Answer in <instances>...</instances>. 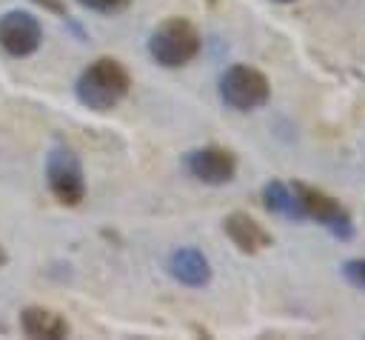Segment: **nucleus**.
<instances>
[{"label":"nucleus","mask_w":365,"mask_h":340,"mask_svg":"<svg viewBox=\"0 0 365 340\" xmlns=\"http://www.w3.org/2000/svg\"><path fill=\"white\" fill-rule=\"evenodd\" d=\"M128 86H131V77H128V71L120 60L97 57L77 77L74 94L91 111H111L128 94Z\"/></svg>","instance_id":"obj_1"},{"label":"nucleus","mask_w":365,"mask_h":340,"mask_svg":"<svg viewBox=\"0 0 365 340\" xmlns=\"http://www.w3.org/2000/svg\"><path fill=\"white\" fill-rule=\"evenodd\" d=\"M200 43H202L200 31L194 29L191 20L165 17L148 37V54L165 69H180L197 57Z\"/></svg>","instance_id":"obj_2"},{"label":"nucleus","mask_w":365,"mask_h":340,"mask_svg":"<svg viewBox=\"0 0 365 340\" xmlns=\"http://www.w3.org/2000/svg\"><path fill=\"white\" fill-rule=\"evenodd\" d=\"M220 97L234 111H254V109L268 103L271 86H268V77L259 69L237 63V66L222 71V77H220Z\"/></svg>","instance_id":"obj_3"},{"label":"nucleus","mask_w":365,"mask_h":340,"mask_svg":"<svg viewBox=\"0 0 365 340\" xmlns=\"http://www.w3.org/2000/svg\"><path fill=\"white\" fill-rule=\"evenodd\" d=\"M46 183L57 203L80 206L86 197V177L71 149H51L46 157Z\"/></svg>","instance_id":"obj_4"},{"label":"nucleus","mask_w":365,"mask_h":340,"mask_svg":"<svg viewBox=\"0 0 365 340\" xmlns=\"http://www.w3.org/2000/svg\"><path fill=\"white\" fill-rule=\"evenodd\" d=\"M294 194L302 206V214L322 223L331 234H336L339 240H348L354 234V226H351V217L348 211L339 206L336 197H331L328 191L317 189V186H308V183H294Z\"/></svg>","instance_id":"obj_5"},{"label":"nucleus","mask_w":365,"mask_h":340,"mask_svg":"<svg viewBox=\"0 0 365 340\" xmlns=\"http://www.w3.org/2000/svg\"><path fill=\"white\" fill-rule=\"evenodd\" d=\"M185 169L194 180L205 183V186H222L231 183L237 174V157L234 151L222 149V146H202L185 154Z\"/></svg>","instance_id":"obj_6"},{"label":"nucleus","mask_w":365,"mask_h":340,"mask_svg":"<svg viewBox=\"0 0 365 340\" xmlns=\"http://www.w3.org/2000/svg\"><path fill=\"white\" fill-rule=\"evenodd\" d=\"M40 40H43V29L31 11L11 9L0 17V46L11 57H26V54L37 51Z\"/></svg>","instance_id":"obj_7"},{"label":"nucleus","mask_w":365,"mask_h":340,"mask_svg":"<svg viewBox=\"0 0 365 340\" xmlns=\"http://www.w3.org/2000/svg\"><path fill=\"white\" fill-rule=\"evenodd\" d=\"M222 231L228 234V240L242 251V254H257L262 249L271 246V234L245 211H231L222 220Z\"/></svg>","instance_id":"obj_8"},{"label":"nucleus","mask_w":365,"mask_h":340,"mask_svg":"<svg viewBox=\"0 0 365 340\" xmlns=\"http://www.w3.org/2000/svg\"><path fill=\"white\" fill-rule=\"evenodd\" d=\"M168 271H171V277H174L177 283L191 286V289H200V286H205V283L211 280V263H208V257H205L200 249H194V246H182V249L171 251V257H168Z\"/></svg>","instance_id":"obj_9"},{"label":"nucleus","mask_w":365,"mask_h":340,"mask_svg":"<svg viewBox=\"0 0 365 340\" xmlns=\"http://www.w3.org/2000/svg\"><path fill=\"white\" fill-rule=\"evenodd\" d=\"M20 329L26 337H37V340H63L71 331L63 314L43 306H26L20 311Z\"/></svg>","instance_id":"obj_10"},{"label":"nucleus","mask_w":365,"mask_h":340,"mask_svg":"<svg viewBox=\"0 0 365 340\" xmlns=\"http://www.w3.org/2000/svg\"><path fill=\"white\" fill-rule=\"evenodd\" d=\"M262 200H265V209H268L271 214H282V217H288V220H305L302 206H299L294 189H288V186L279 183V180L265 183V189H262Z\"/></svg>","instance_id":"obj_11"},{"label":"nucleus","mask_w":365,"mask_h":340,"mask_svg":"<svg viewBox=\"0 0 365 340\" xmlns=\"http://www.w3.org/2000/svg\"><path fill=\"white\" fill-rule=\"evenodd\" d=\"M342 274H345V280H348L351 286H356V289L365 291V257L348 260V263L342 266Z\"/></svg>","instance_id":"obj_12"},{"label":"nucleus","mask_w":365,"mask_h":340,"mask_svg":"<svg viewBox=\"0 0 365 340\" xmlns=\"http://www.w3.org/2000/svg\"><path fill=\"white\" fill-rule=\"evenodd\" d=\"M77 3L91 9V11H100V14H117V11L128 9L131 0H77Z\"/></svg>","instance_id":"obj_13"},{"label":"nucleus","mask_w":365,"mask_h":340,"mask_svg":"<svg viewBox=\"0 0 365 340\" xmlns=\"http://www.w3.org/2000/svg\"><path fill=\"white\" fill-rule=\"evenodd\" d=\"M43 11H51V14H66V3L63 0H34Z\"/></svg>","instance_id":"obj_14"},{"label":"nucleus","mask_w":365,"mask_h":340,"mask_svg":"<svg viewBox=\"0 0 365 340\" xmlns=\"http://www.w3.org/2000/svg\"><path fill=\"white\" fill-rule=\"evenodd\" d=\"M6 263H9V254H6V249H3V246H0V269H3V266H6Z\"/></svg>","instance_id":"obj_15"},{"label":"nucleus","mask_w":365,"mask_h":340,"mask_svg":"<svg viewBox=\"0 0 365 340\" xmlns=\"http://www.w3.org/2000/svg\"><path fill=\"white\" fill-rule=\"evenodd\" d=\"M274 3H294V0H274Z\"/></svg>","instance_id":"obj_16"}]
</instances>
